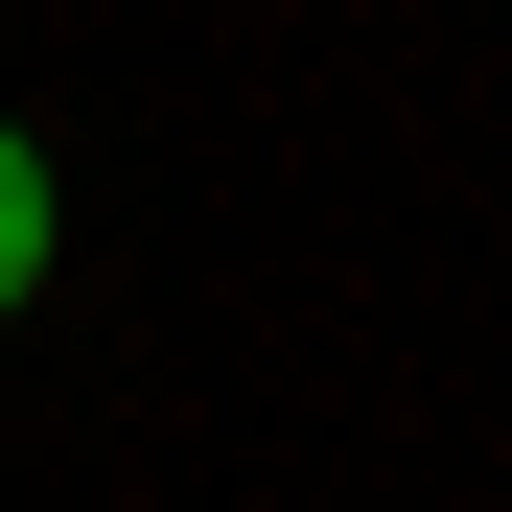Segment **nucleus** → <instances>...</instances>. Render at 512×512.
Returning <instances> with one entry per match:
<instances>
[{"label": "nucleus", "mask_w": 512, "mask_h": 512, "mask_svg": "<svg viewBox=\"0 0 512 512\" xmlns=\"http://www.w3.org/2000/svg\"><path fill=\"white\" fill-rule=\"evenodd\" d=\"M47 303V163H24V117H0V326Z\"/></svg>", "instance_id": "obj_1"}]
</instances>
